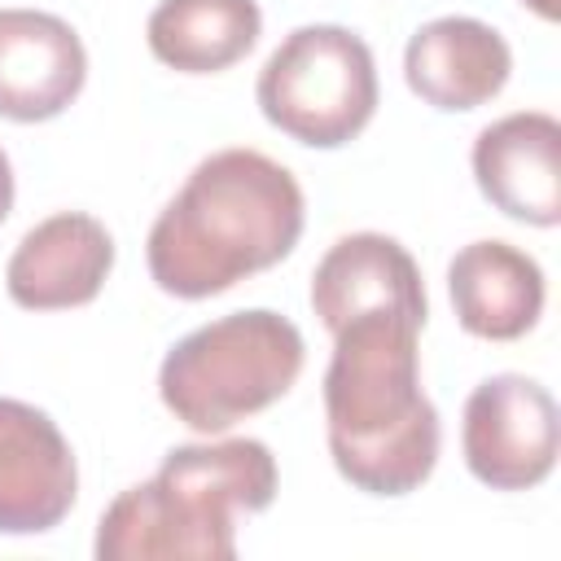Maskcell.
<instances>
[{"label":"cell","mask_w":561,"mask_h":561,"mask_svg":"<svg viewBox=\"0 0 561 561\" xmlns=\"http://www.w3.org/2000/svg\"><path fill=\"white\" fill-rule=\"evenodd\" d=\"M263 31L254 0H158L149 13V53L184 75H215L241 61Z\"/></svg>","instance_id":"5bb4252c"},{"label":"cell","mask_w":561,"mask_h":561,"mask_svg":"<svg viewBox=\"0 0 561 561\" xmlns=\"http://www.w3.org/2000/svg\"><path fill=\"white\" fill-rule=\"evenodd\" d=\"M416 324L359 316L333 333L324 421L337 473L368 495H408L438 465V408L421 390Z\"/></svg>","instance_id":"7a4b0ae2"},{"label":"cell","mask_w":561,"mask_h":561,"mask_svg":"<svg viewBox=\"0 0 561 561\" xmlns=\"http://www.w3.org/2000/svg\"><path fill=\"white\" fill-rule=\"evenodd\" d=\"M311 307L329 333L359 316H399L425 329L430 316L416 259L386 232L337 237L311 272Z\"/></svg>","instance_id":"52a82bcc"},{"label":"cell","mask_w":561,"mask_h":561,"mask_svg":"<svg viewBox=\"0 0 561 561\" xmlns=\"http://www.w3.org/2000/svg\"><path fill=\"white\" fill-rule=\"evenodd\" d=\"M302 359L298 324L280 311L250 307L184 333L158 368V394L188 430L224 434L232 421L289 394Z\"/></svg>","instance_id":"3957f363"},{"label":"cell","mask_w":561,"mask_h":561,"mask_svg":"<svg viewBox=\"0 0 561 561\" xmlns=\"http://www.w3.org/2000/svg\"><path fill=\"white\" fill-rule=\"evenodd\" d=\"M307 202L289 167L259 149L202 158L184 188L158 210L145 259L158 289L210 298L280 263L302 237Z\"/></svg>","instance_id":"6da1fadb"},{"label":"cell","mask_w":561,"mask_h":561,"mask_svg":"<svg viewBox=\"0 0 561 561\" xmlns=\"http://www.w3.org/2000/svg\"><path fill=\"white\" fill-rule=\"evenodd\" d=\"M473 175L495 210L552 228L561 219V123L543 110L486 123L473 140Z\"/></svg>","instance_id":"9c48e42d"},{"label":"cell","mask_w":561,"mask_h":561,"mask_svg":"<svg viewBox=\"0 0 561 561\" xmlns=\"http://www.w3.org/2000/svg\"><path fill=\"white\" fill-rule=\"evenodd\" d=\"M88 79L75 26L44 9H0V118H57Z\"/></svg>","instance_id":"30bf717a"},{"label":"cell","mask_w":561,"mask_h":561,"mask_svg":"<svg viewBox=\"0 0 561 561\" xmlns=\"http://www.w3.org/2000/svg\"><path fill=\"white\" fill-rule=\"evenodd\" d=\"M158 473L197 491L202 500L228 513H259L276 500V456L259 438H224V443H180L162 456Z\"/></svg>","instance_id":"9a60e30c"},{"label":"cell","mask_w":561,"mask_h":561,"mask_svg":"<svg viewBox=\"0 0 561 561\" xmlns=\"http://www.w3.org/2000/svg\"><path fill=\"white\" fill-rule=\"evenodd\" d=\"M237 552L232 513L193 495L188 486L153 473L127 486L96 526L101 561H149V557H202L228 561Z\"/></svg>","instance_id":"8992f818"},{"label":"cell","mask_w":561,"mask_h":561,"mask_svg":"<svg viewBox=\"0 0 561 561\" xmlns=\"http://www.w3.org/2000/svg\"><path fill=\"white\" fill-rule=\"evenodd\" d=\"M259 110L285 136L337 149L355 140L377 110V61L373 48L333 22L289 31L259 70Z\"/></svg>","instance_id":"277c9868"},{"label":"cell","mask_w":561,"mask_h":561,"mask_svg":"<svg viewBox=\"0 0 561 561\" xmlns=\"http://www.w3.org/2000/svg\"><path fill=\"white\" fill-rule=\"evenodd\" d=\"M9 210H13V167H9V153L0 149V224Z\"/></svg>","instance_id":"2e32d148"},{"label":"cell","mask_w":561,"mask_h":561,"mask_svg":"<svg viewBox=\"0 0 561 561\" xmlns=\"http://www.w3.org/2000/svg\"><path fill=\"white\" fill-rule=\"evenodd\" d=\"M114 267V237L83 210H57L39 219L9 254L4 285L26 311L83 307L101 294Z\"/></svg>","instance_id":"8fae6325"},{"label":"cell","mask_w":561,"mask_h":561,"mask_svg":"<svg viewBox=\"0 0 561 561\" xmlns=\"http://www.w3.org/2000/svg\"><path fill=\"white\" fill-rule=\"evenodd\" d=\"M447 294L465 333L513 342L530 333L543 311V267L526 250L482 237L460 245L447 263Z\"/></svg>","instance_id":"4fadbf2b"},{"label":"cell","mask_w":561,"mask_h":561,"mask_svg":"<svg viewBox=\"0 0 561 561\" xmlns=\"http://www.w3.org/2000/svg\"><path fill=\"white\" fill-rule=\"evenodd\" d=\"M561 421L552 394L526 373H495L465 399V465L491 491L539 486L557 465Z\"/></svg>","instance_id":"5b68a950"},{"label":"cell","mask_w":561,"mask_h":561,"mask_svg":"<svg viewBox=\"0 0 561 561\" xmlns=\"http://www.w3.org/2000/svg\"><path fill=\"white\" fill-rule=\"evenodd\" d=\"M535 13H543V18H557V0H526Z\"/></svg>","instance_id":"e0dca14e"},{"label":"cell","mask_w":561,"mask_h":561,"mask_svg":"<svg viewBox=\"0 0 561 561\" xmlns=\"http://www.w3.org/2000/svg\"><path fill=\"white\" fill-rule=\"evenodd\" d=\"M513 70L508 39L482 18H434L403 48L408 88L434 110H473L491 101Z\"/></svg>","instance_id":"7c38bea8"},{"label":"cell","mask_w":561,"mask_h":561,"mask_svg":"<svg viewBox=\"0 0 561 561\" xmlns=\"http://www.w3.org/2000/svg\"><path fill=\"white\" fill-rule=\"evenodd\" d=\"M79 495V469L48 412L0 399V535L53 530Z\"/></svg>","instance_id":"ba28073f"}]
</instances>
